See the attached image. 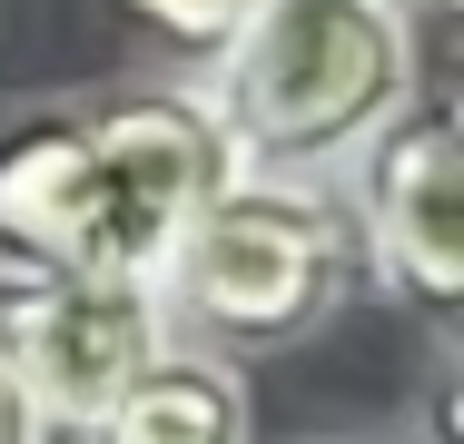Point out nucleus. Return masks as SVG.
Listing matches in <instances>:
<instances>
[{"label":"nucleus","mask_w":464,"mask_h":444,"mask_svg":"<svg viewBox=\"0 0 464 444\" xmlns=\"http://www.w3.org/2000/svg\"><path fill=\"white\" fill-rule=\"evenodd\" d=\"M90 444H247V385H237L227 355L169 346L90 425Z\"/></svg>","instance_id":"nucleus-6"},{"label":"nucleus","mask_w":464,"mask_h":444,"mask_svg":"<svg viewBox=\"0 0 464 444\" xmlns=\"http://www.w3.org/2000/svg\"><path fill=\"white\" fill-rule=\"evenodd\" d=\"M257 10H267V0H129V20H149V30L179 40V50H227Z\"/></svg>","instance_id":"nucleus-7"},{"label":"nucleus","mask_w":464,"mask_h":444,"mask_svg":"<svg viewBox=\"0 0 464 444\" xmlns=\"http://www.w3.org/2000/svg\"><path fill=\"white\" fill-rule=\"evenodd\" d=\"M0 444H50V425H40V405L20 395V375L0 365Z\"/></svg>","instance_id":"nucleus-8"},{"label":"nucleus","mask_w":464,"mask_h":444,"mask_svg":"<svg viewBox=\"0 0 464 444\" xmlns=\"http://www.w3.org/2000/svg\"><path fill=\"white\" fill-rule=\"evenodd\" d=\"M356 217H366V257L385 286L455 326L464 316V129L455 99H405L366 149H356Z\"/></svg>","instance_id":"nucleus-5"},{"label":"nucleus","mask_w":464,"mask_h":444,"mask_svg":"<svg viewBox=\"0 0 464 444\" xmlns=\"http://www.w3.org/2000/svg\"><path fill=\"white\" fill-rule=\"evenodd\" d=\"M405 99H415L405 0H267L218 50L208 89L237 169L257 178H316L356 159Z\"/></svg>","instance_id":"nucleus-2"},{"label":"nucleus","mask_w":464,"mask_h":444,"mask_svg":"<svg viewBox=\"0 0 464 444\" xmlns=\"http://www.w3.org/2000/svg\"><path fill=\"white\" fill-rule=\"evenodd\" d=\"M237 178L208 89H119L99 109H30L0 139V266L159 286L188 217Z\"/></svg>","instance_id":"nucleus-1"},{"label":"nucleus","mask_w":464,"mask_h":444,"mask_svg":"<svg viewBox=\"0 0 464 444\" xmlns=\"http://www.w3.org/2000/svg\"><path fill=\"white\" fill-rule=\"evenodd\" d=\"M346 217L316 178H257L237 169L159 266V316L198 336V355H277L306 346L346 306Z\"/></svg>","instance_id":"nucleus-3"},{"label":"nucleus","mask_w":464,"mask_h":444,"mask_svg":"<svg viewBox=\"0 0 464 444\" xmlns=\"http://www.w3.org/2000/svg\"><path fill=\"white\" fill-rule=\"evenodd\" d=\"M435 10H455V0H435Z\"/></svg>","instance_id":"nucleus-9"},{"label":"nucleus","mask_w":464,"mask_h":444,"mask_svg":"<svg viewBox=\"0 0 464 444\" xmlns=\"http://www.w3.org/2000/svg\"><path fill=\"white\" fill-rule=\"evenodd\" d=\"M169 355L159 286L129 276H20L0 266V365L40 405L50 435H90L99 415Z\"/></svg>","instance_id":"nucleus-4"}]
</instances>
